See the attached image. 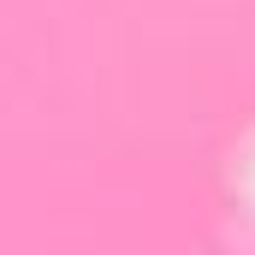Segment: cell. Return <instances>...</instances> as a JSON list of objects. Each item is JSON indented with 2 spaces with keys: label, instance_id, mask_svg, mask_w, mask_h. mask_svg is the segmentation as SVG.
Masks as SVG:
<instances>
[]
</instances>
